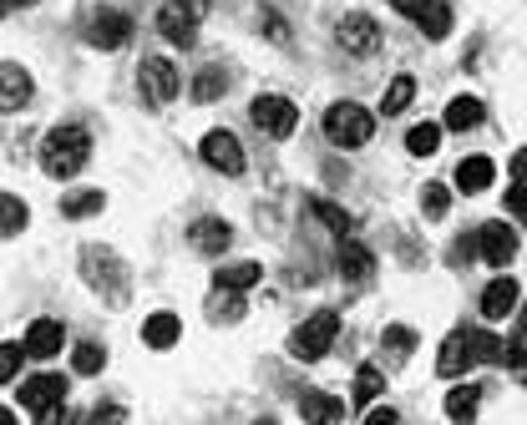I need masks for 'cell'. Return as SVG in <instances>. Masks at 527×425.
Returning <instances> with one entry per match:
<instances>
[{"label": "cell", "mask_w": 527, "mask_h": 425, "mask_svg": "<svg viewBox=\"0 0 527 425\" xmlns=\"http://www.w3.org/2000/svg\"><path fill=\"white\" fill-rule=\"evenodd\" d=\"M512 345H502V339H492L487 329H451L441 339V350H436V375L446 380H462L472 365H487V360H507Z\"/></svg>", "instance_id": "1"}, {"label": "cell", "mask_w": 527, "mask_h": 425, "mask_svg": "<svg viewBox=\"0 0 527 425\" xmlns=\"http://www.w3.org/2000/svg\"><path fill=\"white\" fill-rule=\"evenodd\" d=\"M87 157H92L87 127L61 122V127H51V132L41 137V173H46V178H77L82 167H87Z\"/></svg>", "instance_id": "2"}, {"label": "cell", "mask_w": 527, "mask_h": 425, "mask_svg": "<svg viewBox=\"0 0 527 425\" xmlns=\"http://www.w3.org/2000/svg\"><path fill=\"white\" fill-rule=\"evenodd\" d=\"M82 279H87L92 294H102L112 309H122V304L132 299V274H127V264L117 259L107 243H87V248H82Z\"/></svg>", "instance_id": "3"}, {"label": "cell", "mask_w": 527, "mask_h": 425, "mask_svg": "<svg viewBox=\"0 0 527 425\" xmlns=\"http://www.w3.org/2000/svg\"><path fill=\"white\" fill-rule=\"evenodd\" d=\"M335 334H340V314H335V309H320V314H310L305 324L289 334V355H294V360H305V365H315V360L330 355Z\"/></svg>", "instance_id": "4"}, {"label": "cell", "mask_w": 527, "mask_h": 425, "mask_svg": "<svg viewBox=\"0 0 527 425\" xmlns=\"http://www.w3.org/2000/svg\"><path fill=\"white\" fill-rule=\"evenodd\" d=\"M325 137H330L335 147H365V142L375 137V117H370L360 102H335V107L325 112Z\"/></svg>", "instance_id": "5"}, {"label": "cell", "mask_w": 527, "mask_h": 425, "mask_svg": "<svg viewBox=\"0 0 527 425\" xmlns=\"http://www.w3.org/2000/svg\"><path fill=\"white\" fill-rule=\"evenodd\" d=\"M21 405L36 415V425H56L61 405H66V380L61 375H31L21 385Z\"/></svg>", "instance_id": "6"}, {"label": "cell", "mask_w": 527, "mask_h": 425, "mask_svg": "<svg viewBox=\"0 0 527 425\" xmlns=\"http://www.w3.org/2000/svg\"><path fill=\"white\" fill-rule=\"evenodd\" d=\"M203 16H208V0H168V6L158 11V31H163L173 46H193Z\"/></svg>", "instance_id": "7"}, {"label": "cell", "mask_w": 527, "mask_h": 425, "mask_svg": "<svg viewBox=\"0 0 527 425\" xmlns=\"http://www.w3.org/2000/svg\"><path fill=\"white\" fill-rule=\"evenodd\" d=\"M137 81H142L147 102H158V107L178 102V92H183V76H178V66H173L168 56H142V66H137Z\"/></svg>", "instance_id": "8"}, {"label": "cell", "mask_w": 527, "mask_h": 425, "mask_svg": "<svg viewBox=\"0 0 527 425\" xmlns=\"http://www.w3.org/2000/svg\"><path fill=\"white\" fill-rule=\"evenodd\" d=\"M198 152H203V162L213 167V173H223V178H239V173H244V142H239L234 132L213 127V132L198 142Z\"/></svg>", "instance_id": "9"}, {"label": "cell", "mask_w": 527, "mask_h": 425, "mask_svg": "<svg viewBox=\"0 0 527 425\" xmlns=\"http://www.w3.org/2000/svg\"><path fill=\"white\" fill-rule=\"evenodd\" d=\"M472 238H477V253H482L487 264H497V269H507V264L517 259V228H512V223H502V218L482 223Z\"/></svg>", "instance_id": "10"}, {"label": "cell", "mask_w": 527, "mask_h": 425, "mask_svg": "<svg viewBox=\"0 0 527 425\" xmlns=\"http://www.w3.org/2000/svg\"><path fill=\"white\" fill-rule=\"evenodd\" d=\"M249 117H254V127H259L264 137H289L294 122H299V112H294L289 97H254Z\"/></svg>", "instance_id": "11"}, {"label": "cell", "mask_w": 527, "mask_h": 425, "mask_svg": "<svg viewBox=\"0 0 527 425\" xmlns=\"http://www.w3.org/2000/svg\"><path fill=\"white\" fill-rule=\"evenodd\" d=\"M335 41L350 51V56H375L381 51V26H375L370 16H340V26H335Z\"/></svg>", "instance_id": "12"}, {"label": "cell", "mask_w": 527, "mask_h": 425, "mask_svg": "<svg viewBox=\"0 0 527 425\" xmlns=\"http://www.w3.org/2000/svg\"><path fill=\"white\" fill-rule=\"evenodd\" d=\"M335 269L345 284H370L375 279V253L355 238H340V253H335Z\"/></svg>", "instance_id": "13"}, {"label": "cell", "mask_w": 527, "mask_h": 425, "mask_svg": "<svg viewBox=\"0 0 527 425\" xmlns=\"http://www.w3.org/2000/svg\"><path fill=\"white\" fill-rule=\"evenodd\" d=\"M421 31H426V41H441V36H451V6L446 0H406L401 6Z\"/></svg>", "instance_id": "14"}, {"label": "cell", "mask_w": 527, "mask_h": 425, "mask_svg": "<svg viewBox=\"0 0 527 425\" xmlns=\"http://www.w3.org/2000/svg\"><path fill=\"white\" fill-rule=\"evenodd\" d=\"M188 243H193L198 253H208V259H218V253H229V243H234V228L223 223V218H198V223L188 228Z\"/></svg>", "instance_id": "15"}, {"label": "cell", "mask_w": 527, "mask_h": 425, "mask_svg": "<svg viewBox=\"0 0 527 425\" xmlns=\"http://www.w3.org/2000/svg\"><path fill=\"white\" fill-rule=\"evenodd\" d=\"M416 355V329L411 324H386L381 334V370H401Z\"/></svg>", "instance_id": "16"}, {"label": "cell", "mask_w": 527, "mask_h": 425, "mask_svg": "<svg viewBox=\"0 0 527 425\" xmlns=\"http://www.w3.org/2000/svg\"><path fill=\"white\" fill-rule=\"evenodd\" d=\"M517 299H522V284H517L512 274H497V279L482 289V314H487V319H507V314L517 309Z\"/></svg>", "instance_id": "17"}, {"label": "cell", "mask_w": 527, "mask_h": 425, "mask_svg": "<svg viewBox=\"0 0 527 425\" xmlns=\"http://www.w3.org/2000/svg\"><path fill=\"white\" fill-rule=\"evenodd\" d=\"M178 339H183V319H178V314L158 309V314L142 319V345H147V350H173Z\"/></svg>", "instance_id": "18"}, {"label": "cell", "mask_w": 527, "mask_h": 425, "mask_svg": "<svg viewBox=\"0 0 527 425\" xmlns=\"http://www.w3.org/2000/svg\"><path fill=\"white\" fill-rule=\"evenodd\" d=\"M132 41V21L122 16V11H102L97 21H92V46L97 51H117V46H127Z\"/></svg>", "instance_id": "19"}, {"label": "cell", "mask_w": 527, "mask_h": 425, "mask_svg": "<svg viewBox=\"0 0 527 425\" xmlns=\"http://www.w3.org/2000/svg\"><path fill=\"white\" fill-rule=\"evenodd\" d=\"M299 415H305V425H335V420H345V400H335L325 390H305L299 395Z\"/></svg>", "instance_id": "20"}, {"label": "cell", "mask_w": 527, "mask_h": 425, "mask_svg": "<svg viewBox=\"0 0 527 425\" xmlns=\"http://www.w3.org/2000/svg\"><path fill=\"white\" fill-rule=\"evenodd\" d=\"M61 339H66V324L36 319V324L26 329V350H31V360H51V355H61Z\"/></svg>", "instance_id": "21"}, {"label": "cell", "mask_w": 527, "mask_h": 425, "mask_svg": "<svg viewBox=\"0 0 527 425\" xmlns=\"http://www.w3.org/2000/svg\"><path fill=\"white\" fill-rule=\"evenodd\" d=\"M492 178H497V167H492V157H482V152L457 162V188H462V193H487Z\"/></svg>", "instance_id": "22"}, {"label": "cell", "mask_w": 527, "mask_h": 425, "mask_svg": "<svg viewBox=\"0 0 527 425\" xmlns=\"http://www.w3.org/2000/svg\"><path fill=\"white\" fill-rule=\"evenodd\" d=\"M477 405H482V385L467 380V385H457V390L446 395V420L451 425H472L477 420Z\"/></svg>", "instance_id": "23"}, {"label": "cell", "mask_w": 527, "mask_h": 425, "mask_svg": "<svg viewBox=\"0 0 527 425\" xmlns=\"http://www.w3.org/2000/svg\"><path fill=\"white\" fill-rule=\"evenodd\" d=\"M0 81H6L0 107H6V112H21V107L31 102V71H21L16 61H6V66H0Z\"/></svg>", "instance_id": "24"}, {"label": "cell", "mask_w": 527, "mask_h": 425, "mask_svg": "<svg viewBox=\"0 0 527 425\" xmlns=\"http://www.w3.org/2000/svg\"><path fill=\"white\" fill-rule=\"evenodd\" d=\"M482 122H487L482 97H451V107H446V127H451V132H472V127H482Z\"/></svg>", "instance_id": "25"}, {"label": "cell", "mask_w": 527, "mask_h": 425, "mask_svg": "<svg viewBox=\"0 0 527 425\" xmlns=\"http://www.w3.org/2000/svg\"><path fill=\"white\" fill-rule=\"evenodd\" d=\"M244 309H249V304H244L239 289H218V284H213V294H208V319H213V324H239Z\"/></svg>", "instance_id": "26"}, {"label": "cell", "mask_w": 527, "mask_h": 425, "mask_svg": "<svg viewBox=\"0 0 527 425\" xmlns=\"http://www.w3.org/2000/svg\"><path fill=\"white\" fill-rule=\"evenodd\" d=\"M213 284H218V289H239V294H249L254 284H264V269H259L254 259H244V264H223V269L213 274Z\"/></svg>", "instance_id": "27"}, {"label": "cell", "mask_w": 527, "mask_h": 425, "mask_svg": "<svg viewBox=\"0 0 527 425\" xmlns=\"http://www.w3.org/2000/svg\"><path fill=\"white\" fill-rule=\"evenodd\" d=\"M411 102H416V76L401 71L391 87H386V97H381V117H396V112H406Z\"/></svg>", "instance_id": "28"}, {"label": "cell", "mask_w": 527, "mask_h": 425, "mask_svg": "<svg viewBox=\"0 0 527 425\" xmlns=\"http://www.w3.org/2000/svg\"><path fill=\"white\" fill-rule=\"evenodd\" d=\"M223 92H229V76H223V66H203L193 76V102H218Z\"/></svg>", "instance_id": "29"}, {"label": "cell", "mask_w": 527, "mask_h": 425, "mask_svg": "<svg viewBox=\"0 0 527 425\" xmlns=\"http://www.w3.org/2000/svg\"><path fill=\"white\" fill-rule=\"evenodd\" d=\"M102 208H107V193H102V188H87V193L61 198V213H66V218H97Z\"/></svg>", "instance_id": "30"}, {"label": "cell", "mask_w": 527, "mask_h": 425, "mask_svg": "<svg viewBox=\"0 0 527 425\" xmlns=\"http://www.w3.org/2000/svg\"><path fill=\"white\" fill-rule=\"evenodd\" d=\"M310 208L320 213V223H325L335 238H350V228H355V223H350V213H345V208H335L330 198H310Z\"/></svg>", "instance_id": "31"}, {"label": "cell", "mask_w": 527, "mask_h": 425, "mask_svg": "<svg viewBox=\"0 0 527 425\" xmlns=\"http://www.w3.org/2000/svg\"><path fill=\"white\" fill-rule=\"evenodd\" d=\"M436 147H441V127H436V122H421V127H411V132H406V152L431 157Z\"/></svg>", "instance_id": "32"}, {"label": "cell", "mask_w": 527, "mask_h": 425, "mask_svg": "<svg viewBox=\"0 0 527 425\" xmlns=\"http://www.w3.org/2000/svg\"><path fill=\"white\" fill-rule=\"evenodd\" d=\"M0 213H6V218H0V233H6V238H16V233L26 228V218H31V213H26V203H21L16 193L0 198Z\"/></svg>", "instance_id": "33"}, {"label": "cell", "mask_w": 527, "mask_h": 425, "mask_svg": "<svg viewBox=\"0 0 527 425\" xmlns=\"http://www.w3.org/2000/svg\"><path fill=\"white\" fill-rule=\"evenodd\" d=\"M386 390V370H375V365H365L360 375H355V405H370L375 395Z\"/></svg>", "instance_id": "34"}, {"label": "cell", "mask_w": 527, "mask_h": 425, "mask_svg": "<svg viewBox=\"0 0 527 425\" xmlns=\"http://www.w3.org/2000/svg\"><path fill=\"white\" fill-rule=\"evenodd\" d=\"M71 365H77V375H102L107 350L102 345H77V350H71Z\"/></svg>", "instance_id": "35"}, {"label": "cell", "mask_w": 527, "mask_h": 425, "mask_svg": "<svg viewBox=\"0 0 527 425\" xmlns=\"http://www.w3.org/2000/svg\"><path fill=\"white\" fill-rule=\"evenodd\" d=\"M446 208H451V193H446L441 183H426V188H421V213H426V218H446Z\"/></svg>", "instance_id": "36"}, {"label": "cell", "mask_w": 527, "mask_h": 425, "mask_svg": "<svg viewBox=\"0 0 527 425\" xmlns=\"http://www.w3.org/2000/svg\"><path fill=\"white\" fill-rule=\"evenodd\" d=\"M26 355H31V350H26V345H16V339H6V350H0V380H6V385H11V380H16V370H21V360H26Z\"/></svg>", "instance_id": "37"}, {"label": "cell", "mask_w": 527, "mask_h": 425, "mask_svg": "<svg viewBox=\"0 0 527 425\" xmlns=\"http://www.w3.org/2000/svg\"><path fill=\"white\" fill-rule=\"evenodd\" d=\"M507 370H512L517 385H527V345H512V350H507Z\"/></svg>", "instance_id": "38"}, {"label": "cell", "mask_w": 527, "mask_h": 425, "mask_svg": "<svg viewBox=\"0 0 527 425\" xmlns=\"http://www.w3.org/2000/svg\"><path fill=\"white\" fill-rule=\"evenodd\" d=\"M507 213L527 223V183H512V188H507Z\"/></svg>", "instance_id": "39"}, {"label": "cell", "mask_w": 527, "mask_h": 425, "mask_svg": "<svg viewBox=\"0 0 527 425\" xmlns=\"http://www.w3.org/2000/svg\"><path fill=\"white\" fill-rule=\"evenodd\" d=\"M365 425H401V415H396L391 405H375V410L365 415Z\"/></svg>", "instance_id": "40"}, {"label": "cell", "mask_w": 527, "mask_h": 425, "mask_svg": "<svg viewBox=\"0 0 527 425\" xmlns=\"http://www.w3.org/2000/svg\"><path fill=\"white\" fill-rule=\"evenodd\" d=\"M82 425H122V410H92Z\"/></svg>", "instance_id": "41"}, {"label": "cell", "mask_w": 527, "mask_h": 425, "mask_svg": "<svg viewBox=\"0 0 527 425\" xmlns=\"http://www.w3.org/2000/svg\"><path fill=\"white\" fill-rule=\"evenodd\" d=\"M512 183H527V147H517L512 157Z\"/></svg>", "instance_id": "42"}, {"label": "cell", "mask_w": 527, "mask_h": 425, "mask_svg": "<svg viewBox=\"0 0 527 425\" xmlns=\"http://www.w3.org/2000/svg\"><path fill=\"white\" fill-rule=\"evenodd\" d=\"M507 345H527V309H522V324H517V334L507 339Z\"/></svg>", "instance_id": "43"}, {"label": "cell", "mask_w": 527, "mask_h": 425, "mask_svg": "<svg viewBox=\"0 0 527 425\" xmlns=\"http://www.w3.org/2000/svg\"><path fill=\"white\" fill-rule=\"evenodd\" d=\"M16 6L26 11V6H36V0H6V11H16Z\"/></svg>", "instance_id": "44"}, {"label": "cell", "mask_w": 527, "mask_h": 425, "mask_svg": "<svg viewBox=\"0 0 527 425\" xmlns=\"http://www.w3.org/2000/svg\"><path fill=\"white\" fill-rule=\"evenodd\" d=\"M0 425H16V415H11V405H6V410H0Z\"/></svg>", "instance_id": "45"}, {"label": "cell", "mask_w": 527, "mask_h": 425, "mask_svg": "<svg viewBox=\"0 0 527 425\" xmlns=\"http://www.w3.org/2000/svg\"><path fill=\"white\" fill-rule=\"evenodd\" d=\"M254 425H274V420H254Z\"/></svg>", "instance_id": "46"}, {"label": "cell", "mask_w": 527, "mask_h": 425, "mask_svg": "<svg viewBox=\"0 0 527 425\" xmlns=\"http://www.w3.org/2000/svg\"><path fill=\"white\" fill-rule=\"evenodd\" d=\"M396 6H406V0H396Z\"/></svg>", "instance_id": "47"}]
</instances>
